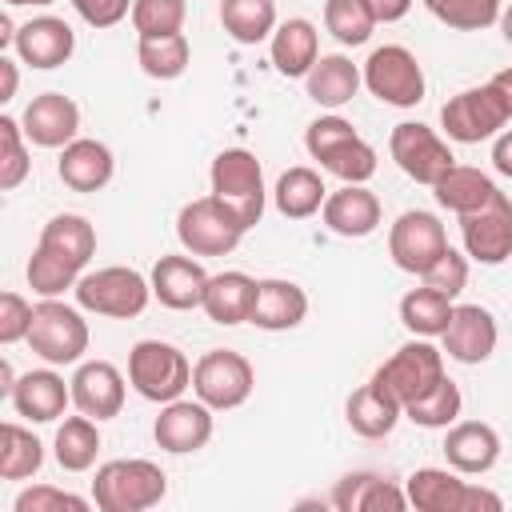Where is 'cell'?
I'll use <instances>...</instances> for the list:
<instances>
[{
    "label": "cell",
    "mask_w": 512,
    "mask_h": 512,
    "mask_svg": "<svg viewBox=\"0 0 512 512\" xmlns=\"http://www.w3.org/2000/svg\"><path fill=\"white\" fill-rule=\"evenodd\" d=\"M424 284L456 300V296L464 292V284H468V252H456V248L448 244V248L440 252V260L424 272Z\"/></svg>",
    "instance_id": "47"
},
{
    "label": "cell",
    "mask_w": 512,
    "mask_h": 512,
    "mask_svg": "<svg viewBox=\"0 0 512 512\" xmlns=\"http://www.w3.org/2000/svg\"><path fill=\"white\" fill-rule=\"evenodd\" d=\"M372 376H376L400 404H412V400H420L424 392H432V388L444 380V352H440L432 340L416 336V340L400 344Z\"/></svg>",
    "instance_id": "9"
},
{
    "label": "cell",
    "mask_w": 512,
    "mask_h": 512,
    "mask_svg": "<svg viewBox=\"0 0 512 512\" xmlns=\"http://www.w3.org/2000/svg\"><path fill=\"white\" fill-rule=\"evenodd\" d=\"M76 280H80V268L72 260H64V256H56V252L36 244L32 260H28V284H32L36 296H48V300L64 296L68 288H76Z\"/></svg>",
    "instance_id": "43"
},
{
    "label": "cell",
    "mask_w": 512,
    "mask_h": 512,
    "mask_svg": "<svg viewBox=\"0 0 512 512\" xmlns=\"http://www.w3.org/2000/svg\"><path fill=\"white\" fill-rule=\"evenodd\" d=\"M448 248V232L440 224L436 212H424V208H408L396 216V224L388 228V256L400 272H412V276H424L440 252Z\"/></svg>",
    "instance_id": "11"
},
{
    "label": "cell",
    "mask_w": 512,
    "mask_h": 512,
    "mask_svg": "<svg viewBox=\"0 0 512 512\" xmlns=\"http://www.w3.org/2000/svg\"><path fill=\"white\" fill-rule=\"evenodd\" d=\"M480 508H488V512H500V508H504V500H500L496 492L480 488V484H468V488H464V512H480Z\"/></svg>",
    "instance_id": "51"
},
{
    "label": "cell",
    "mask_w": 512,
    "mask_h": 512,
    "mask_svg": "<svg viewBox=\"0 0 512 512\" xmlns=\"http://www.w3.org/2000/svg\"><path fill=\"white\" fill-rule=\"evenodd\" d=\"M452 308H456L452 296H444V292L424 284V288H412V292L400 296V324L412 336L432 340V336H444V328L452 320Z\"/></svg>",
    "instance_id": "36"
},
{
    "label": "cell",
    "mask_w": 512,
    "mask_h": 512,
    "mask_svg": "<svg viewBox=\"0 0 512 512\" xmlns=\"http://www.w3.org/2000/svg\"><path fill=\"white\" fill-rule=\"evenodd\" d=\"M444 460L460 476H484L500 460V436L484 420H456L444 436Z\"/></svg>",
    "instance_id": "21"
},
{
    "label": "cell",
    "mask_w": 512,
    "mask_h": 512,
    "mask_svg": "<svg viewBox=\"0 0 512 512\" xmlns=\"http://www.w3.org/2000/svg\"><path fill=\"white\" fill-rule=\"evenodd\" d=\"M460 240L476 264H504L512 256V200L496 192L480 212L460 216Z\"/></svg>",
    "instance_id": "14"
},
{
    "label": "cell",
    "mask_w": 512,
    "mask_h": 512,
    "mask_svg": "<svg viewBox=\"0 0 512 512\" xmlns=\"http://www.w3.org/2000/svg\"><path fill=\"white\" fill-rule=\"evenodd\" d=\"M364 88L392 108H416L424 100V68L420 60L404 48V44H384L372 48V56L364 60Z\"/></svg>",
    "instance_id": "8"
},
{
    "label": "cell",
    "mask_w": 512,
    "mask_h": 512,
    "mask_svg": "<svg viewBox=\"0 0 512 512\" xmlns=\"http://www.w3.org/2000/svg\"><path fill=\"white\" fill-rule=\"evenodd\" d=\"M152 296L164 304V308H172V312H192V308H200L204 304V288H208V272H204V264L200 260H192V256H160L156 264H152Z\"/></svg>",
    "instance_id": "20"
},
{
    "label": "cell",
    "mask_w": 512,
    "mask_h": 512,
    "mask_svg": "<svg viewBox=\"0 0 512 512\" xmlns=\"http://www.w3.org/2000/svg\"><path fill=\"white\" fill-rule=\"evenodd\" d=\"M464 488L456 468H416L404 484L408 504L420 512H464Z\"/></svg>",
    "instance_id": "32"
},
{
    "label": "cell",
    "mask_w": 512,
    "mask_h": 512,
    "mask_svg": "<svg viewBox=\"0 0 512 512\" xmlns=\"http://www.w3.org/2000/svg\"><path fill=\"white\" fill-rule=\"evenodd\" d=\"M424 8L456 32H484L500 24V12H504L500 0H424Z\"/></svg>",
    "instance_id": "40"
},
{
    "label": "cell",
    "mask_w": 512,
    "mask_h": 512,
    "mask_svg": "<svg viewBox=\"0 0 512 512\" xmlns=\"http://www.w3.org/2000/svg\"><path fill=\"white\" fill-rule=\"evenodd\" d=\"M16 84H20L16 60H12V56H0V104H8V100L16 96Z\"/></svg>",
    "instance_id": "53"
},
{
    "label": "cell",
    "mask_w": 512,
    "mask_h": 512,
    "mask_svg": "<svg viewBox=\"0 0 512 512\" xmlns=\"http://www.w3.org/2000/svg\"><path fill=\"white\" fill-rule=\"evenodd\" d=\"M256 388V372L248 356L232 348H212L192 364V392L212 408V412H232L240 408Z\"/></svg>",
    "instance_id": "7"
},
{
    "label": "cell",
    "mask_w": 512,
    "mask_h": 512,
    "mask_svg": "<svg viewBox=\"0 0 512 512\" xmlns=\"http://www.w3.org/2000/svg\"><path fill=\"white\" fill-rule=\"evenodd\" d=\"M176 236H180L184 252H192V256H228V252H236L244 228H240V220L208 192V196H200V200H192V204L180 208V216H176Z\"/></svg>",
    "instance_id": "10"
},
{
    "label": "cell",
    "mask_w": 512,
    "mask_h": 512,
    "mask_svg": "<svg viewBox=\"0 0 512 512\" xmlns=\"http://www.w3.org/2000/svg\"><path fill=\"white\" fill-rule=\"evenodd\" d=\"M304 84H308V100H316L320 108H332L336 112V108H344L360 92L364 72L344 52H332V56H320L312 64V72L304 76Z\"/></svg>",
    "instance_id": "30"
},
{
    "label": "cell",
    "mask_w": 512,
    "mask_h": 512,
    "mask_svg": "<svg viewBox=\"0 0 512 512\" xmlns=\"http://www.w3.org/2000/svg\"><path fill=\"white\" fill-rule=\"evenodd\" d=\"M20 128H24L28 144H36V148H64L80 132V108L64 92H40L24 108Z\"/></svg>",
    "instance_id": "16"
},
{
    "label": "cell",
    "mask_w": 512,
    "mask_h": 512,
    "mask_svg": "<svg viewBox=\"0 0 512 512\" xmlns=\"http://www.w3.org/2000/svg\"><path fill=\"white\" fill-rule=\"evenodd\" d=\"M8 400H12L16 416H24L32 424H52L72 404V384H64V376L52 368H36V372H24L16 380Z\"/></svg>",
    "instance_id": "23"
},
{
    "label": "cell",
    "mask_w": 512,
    "mask_h": 512,
    "mask_svg": "<svg viewBox=\"0 0 512 512\" xmlns=\"http://www.w3.org/2000/svg\"><path fill=\"white\" fill-rule=\"evenodd\" d=\"M492 168L512 180V128H504L500 136H492Z\"/></svg>",
    "instance_id": "52"
},
{
    "label": "cell",
    "mask_w": 512,
    "mask_h": 512,
    "mask_svg": "<svg viewBox=\"0 0 512 512\" xmlns=\"http://www.w3.org/2000/svg\"><path fill=\"white\" fill-rule=\"evenodd\" d=\"M12 48L28 68H60L76 52V32L60 16H32L28 24L16 28Z\"/></svg>",
    "instance_id": "19"
},
{
    "label": "cell",
    "mask_w": 512,
    "mask_h": 512,
    "mask_svg": "<svg viewBox=\"0 0 512 512\" xmlns=\"http://www.w3.org/2000/svg\"><path fill=\"white\" fill-rule=\"evenodd\" d=\"M72 8L88 28H112L132 16V0H72Z\"/></svg>",
    "instance_id": "49"
},
{
    "label": "cell",
    "mask_w": 512,
    "mask_h": 512,
    "mask_svg": "<svg viewBox=\"0 0 512 512\" xmlns=\"http://www.w3.org/2000/svg\"><path fill=\"white\" fill-rule=\"evenodd\" d=\"M56 172H60V180H64L72 192H100V188L112 180L116 160H112V148H108V144L88 140V136H76L72 144L60 148Z\"/></svg>",
    "instance_id": "26"
},
{
    "label": "cell",
    "mask_w": 512,
    "mask_h": 512,
    "mask_svg": "<svg viewBox=\"0 0 512 512\" xmlns=\"http://www.w3.org/2000/svg\"><path fill=\"white\" fill-rule=\"evenodd\" d=\"M508 108L504 100L496 96L492 84H480V88H464L456 92L444 108H440V124L448 132V140L456 144H480V140H492L500 136V128L508 124Z\"/></svg>",
    "instance_id": "12"
},
{
    "label": "cell",
    "mask_w": 512,
    "mask_h": 512,
    "mask_svg": "<svg viewBox=\"0 0 512 512\" xmlns=\"http://www.w3.org/2000/svg\"><path fill=\"white\" fill-rule=\"evenodd\" d=\"M28 344L32 352L52 364V368H64V364H80V356L88 352V320L80 316V308L64 304V300H40L36 312H32V328H28Z\"/></svg>",
    "instance_id": "6"
},
{
    "label": "cell",
    "mask_w": 512,
    "mask_h": 512,
    "mask_svg": "<svg viewBox=\"0 0 512 512\" xmlns=\"http://www.w3.org/2000/svg\"><path fill=\"white\" fill-rule=\"evenodd\" d=\"M136 60H140L144 76H152V80H176V76H184L188 60H192V48H188V36H184V32L140 36Z\"/></svg>",
    "instance_id": "39"
},
{
    "label": "cell",
    "mask_w": 512,
    "mask_h": 512,
    "mask_svg": "<svg viewBox=\"0 0 512 512\" xmlns=\"http://www.w3.org/2000/svg\"><path fill=\"white\" fill-rule=\"evenodd\" d=\"M304 148L312 160H320L324 172H332L344 184H368L376 176V148L336 112L316 116L304 132Z\"/></svg>",
    "instance_id": "1"
},
{
    "label": "cell",
    "mask_w": 512,
    "mask_h": 512,
    "mask_svg": "<svg viewBox=\"0 0 512 512\" xmlns=\"http://www.w3.org/2000/svg\"><path fill=\"white\" fill-rule=\"evenodd\" d=\"M24 140H28V136H24L20 120L0 116V188H4V192L20 188L24 176H28V168H32V160H28V144H24Z\"/></svg>",
    "instance_id": "44"
},
{
    "label": "cell",
    "mask_w": 512,
    "mask_h": 512,
    "mask_svg": "<svg viewBox=\"0 0 512 512\" xmlns=\"http://www.w3.org/2000/svg\"><path fill=\"white\" fill-rule=\"evenodd\" d=\"M12 40H16V28H12V16H8V12H0V48H12Z\"/></svg>",
    "instance_id": "56"
},
{
    "label": "cell",
    "mask_w": 512,
    "mask_h": 512,
    "mask_svg": "<svg viewBox=\"0 0 512 512\" xmlns=\"http://www.w3.org/2000/svg\"><path fill=\"white\" fill-rule=\"evenodd\" d=\"M252 304H256V280L248 272H220L208 280L204 288V312L212 324H248L252 320Z\"/></svg>",
    "instance_id": "29"
},
{
    "label": "cell",
    "mask_w": 512,
    "mask_h": 512,
    "mask_svg": "<svg viewBox=\"0 0 512 512\" xmlns=\"http://www.w3.org/2000/svg\"><path fill=\"white\" fill-rule=\"evenodd\" d=\"M496 340H500V328L484 304H456L452 308V320L444 328V352L456 364H484L496 352Z\"/></svg>",
    "instance_id": "17"
},
{
    "label": "cell",
    "mask_w": 512,
    "mask_h": 512,
    "mask_svg": "<svg viewBox=\"0 0 512 512\" xmlns=\"http://www.w3.org/2000/svg\"><path fill=\"white\" fill-rule=\"evenodd\" d=\"M324 200H328V188H324L320 172H316V168H304V164L280 172V180H276V188H272V204H276V212L288 216V220H308V216H316V212L324 208Z\"/></svg>",
    "instance_id": "33"
},
{
    "label": "cell",
    "mask_w": 512,
    "mask_h": 512,
    "mask_svg": "<svg viewBox=\"0 0 512 512\" xmlns=\"http://www.w3.org/2000/svg\"><path fill=\"white\" fill-rule=\"evenodd\" d=\"M308 316V292L292 280H256V304H252V320L264 332H288L296 324H304Z\"/></svg>",
    "instance_id": "27"
},
{
    "label": "cell",
    "mask_w": 512,
    "mask_h": 512,
    "mask_svg": "<svg viewBox=\"0 0 512 512\" xmlns=\"http://www.w3.org/2000/svg\"><path fill=\"white\" fill-rule=\"evenodd\" d=\"M320 216H324L328 232L348 236V240H364L380 228V196L364 184H344V188L328 192Z\"/></svg>",
    "instance_id": "22"
},
{
    "label": "cell",
    "mask_w": 512,
    "mask_h": 512,
    "mask_svg": "<svg viewBox=\"0 0 512 512\" xmlns=\"http://www.w3.org/2000/svg\"><path fill=\"white\" fill-rule=\"evenodd\" d=\"M400 416H404V404H400L376 376H372L368 384H360V388L348 396V404H344L348 428H352L356 436H364V440L388 436V432L400 424Z\"/></svg>",
    "instance_id": "25"
},
{
    "label": "cell",
    "mask_w": 512,
    "mask_h": 512,
    "mask_svg": "<svg viewBox=\"0 0 512 512\" xmlns=\"http://www.w3.org/2000/svg\"><path fill=\"white\" fill-rule=\"evenodd\" d=\"M16 372H12V364L8 360H0V396H12V388H16Z\"/></svg>",
    "instance_id": "55"
},
{
    "label": "cell",
    "mask_w": 512,
    "mask_h": 512,
    "mask_svg": "<svg viewBox=\"0 0 512 512\" xmlns=\"http://www.w3.org/2000/svg\"><path fill=\"white\" fill-rule=\"evenodd\" d=\"M268 52H272V64L280 76L296 80V76H308L312 64L320 60V32L312 20L304 16H292L284 24H276L272 40H268Z\"/></svg>",
    "instance_id": "28"
},
{
    "label": "cell",
    "mask_w": 512,
    "mask_h": 512,
    "mask_svg": "<svg viewBox=\"0 0 512 512\" xmlns=\"http://www.w3.org/2000/svg\"><path fill=\"white\" fill-rule=\"evenodd\" d=\"M16 512H88V500L76 492H64L56 484H32L16 496Z\"/></svg>",
    "instance_id": "46"
},
{
    "label": "cell",
    "mask_w": 512,
    "mask_h": 512,
    "mask_svg": "<svg viewBox=\"0 0 512 512\" xmlns=\"http://www.w3.org/2000/svg\"><path fill=\"white\" fill-rule=\"evenodd\" d=\"M388 152H392L396 168H400L408 180L428 184V188L456 164L448 140L436 136V128H428V124H420V120H404V124H396L392 136H388Z\"/></svg>",
    "instance_id": "13"
},
{
    "label": "cell",
    "mask_w": 512,
    "mask_h": 512,
    "mask_svg": "<svg viewBox=\"0 0 512 512\" xmlns=\"http://www.w3.org/2000/svg\"><path fill=\"white\" fill-rule=\"evenodd\" d=\"M328 504L336 512H404L408 508V492L396 488L388 476L376 472H348L344 480H336Z\"/></svg>",
    "instance_id": "24"
},
{
    "label": "cell",
    "mask_w": 512,
    "mask_h": 512,
    "mask_svg": "<svg viewBox=\"0 0 512 512\" xmlns=\"http://www.w3.org/2000/svg\"><path fill=\"white\" fill-rule=\"evenodd\" d=\"M76 304L84 312H96V316H112V320H132L148 308L152 300V280L140 276L136 268H124V264H108V268H96V272H84L76 280Z\"/></svg>",
    "instance_id": "4"
},
{
    "label": "cell",
    "mask_w": 512,
    "mask_h": 512,
    "mask_svg": "<svg viewBox=\"0 0 512 512\" xmlns=\"http://www.w3.org/2000/svg\"><path fill=\"white\" fill-rule=\"evenodd\" d=\"M100 420L92 416H64V424L56 428V440H52V452H56V464L64 472H88L96 464V452H100Z\"/></svg>",
    "instance_id": "35"
},
{
    "label": "cell",
    "mask_w": 512,
    "mask_h": 512,
    "mask_svg": "<svg viewBox=\"0 0 512 512\" xmlns=\"http://www.w3.org/2000/svg\"><path fill=\"white\" fill-rule=\"evenodd\" d=\"M128 384L144 400L168 404V400H180L184 388H192V364L168 340H136L128 352Z\"/></svg>",
    "instance_id": "5"
},
{
    "label": "cell",
    "mask_w": 512,
    "mask_h": 512,
    "mask_svg": "<svg viewBox=\"0 0 512 512\" xmlns=\"http://www.w3.org/2000/svg\"><path fill=\"white\" fill-rule=\"evenodd\" d=\"M500 36H504V40L512 44V4H508V8L500 12Z\"/></svg>",
    "instance_id": "57"
},
{
    "label": "cell",
    "mask_w": 512,
    "mask_h": 512,
    "mask_svg": "<svg viewBox=\"0 0 512 512\" xmlns=\"http://www.w3.org/2000/svg\"><path fill=\"white\" fill-rule=\"evenodd\" d=\"M324 28L344 48H356V44H368L376 20H372L364 0H324Z\"/></svg>",
    "instance_id": "42"
},
{
    "label": "cell",
    "mask_w": 512,
    "mask_h": 512,
    "mask_svg": "<svg viewBox=\"0 0 512 512\" xmlns=\"http://www.w3.org/2000/svg\"><path fill=\"white\" fill-rule=\"evenodd\" d=\"M40 248H48V252L72 260V264L84 272L88 260L96 256V228H92L84 216H76V212H60V216H52V220L40 228Z\"/></svg>",
    "instance_id": "34"
},
{
    "label": "cell",
    "mask_w": 512,
    "mask_h": 512,
    "mask_svg": "<svg viewBox=\"0 0 512 512\" xmlns=\"http://www.w3.org/2000/svg\"><path fill=\"white\" fill-rule=\"evenodd\" d=\"M72 404L92 420H112L124 408V376L108 360H84L72 372Z\"/></svg>",
    "instance_id": "18"
},
{
    "label": "cell",
    "mask_w": 512,
    "mask_h": 512,
    "mask_svg": "<svg viewBox=\"0 0 512 512\" xmlns=\"http://www.w3.org/2000/svg\"><path fill=\"white\" fill-rule=\"evenodd\" d=\"M432 192H436V204H440V208H448V212H456V216H468V212H480L500 188H496V180H492L488 172H480V168H472V164H452V168L432 184Z\"/></svg>",
    "instance_id": "31"
},
{
    "label": "cell",
    "mask_w": 512,
    "mask_h": 512,
    "mask_svg": "<svg viewBox=\"0 0 512 512\" xmlns=\"http://www.w3.org/2000/svg\"><path fill=\"white\" fill-rule=\"evenodd\" d=\"M364 4H368L376 24H396V20H404L412 12V0H364Z\"/></svg>",
    "instance_id": "50"
},
{
    "label": "cell",
    "mask_w": 512,
    "mask_h": 512,
    "mask_svg": "<svg viewBox=\"0 0 512 512\" xmlns=\"http://www.w3.org/2000/svg\"><path fill=\"white\" fill-rule=\"evenodd\" d=\"M212 196L240 220V228H256L268 204V188H264V168L256 160V152L248 148H224L212 160Z\"/></svg>",
    "instance_id": "3"
},
{
    "label": "cell",
    "mask_w": 512,
    "mask_h": 512,
    "mask_svg": "<svg viewBox=\"0 0 512 512\" xmlns=\"http://www.w3.org/2000/svg\"><path fill=\"white\" fill-rule=\"evenodd\" d=\"M460 408H464V396H460L456 380L444 376L432 392H424L420 400L404 404V416H408L412 424H420V428H448V424H456Z\"/></svg>",
    "instance_id": "41"
},
{
    "label": "cell",
    "mask_w": 512,
    "mask_h": 512,
    "mask_svg": "<svg viewBox=\"0 0 512 512\" xmlns=\"http://www.w3.org/2000/svg\"><path fill=\"white\" fill-rule=\"evenodd\" d=\"M220 24L236 44H260L276 32V0H220Z\"/></svg>",
    "instance_id": "37"
},
{
    "label": "cell",
    "mask_w": 512,
    "mask_h": 512,
    "mask_svg": "<svg viewBox=\"0 0 512 512\" xmlns=\"http://www.w3.org/2000/svg\"><path fill=\"white\" fill-rule=\"evenodd\" d=\"M168 496V476L160 464L144 456L108 460L96 468L92 480V504L100 512H148Z\"/></svg>",
    "instance_id": "2"
},
{
    "label": "cell",
    "mask_w": 512,
    "mask_h": 512,
    "mask_svg": "<svg viewBox=\"0 0 512 512\" xmlns=\"http://www.w3.org/2000/svg\"><path fill=\"white\" fill-rule=\"evenodd\" d=\"M188 16V0H132V28L136 36H168L180 32Z\"/></svg>",
    "instance_id": "45"
},
{
    "label": "cell",
    "mask_w": 512,
    "mask_h": 512,
    "mask_svg": "<svg viewBox=\"0 0 512 512\" xmlns=\"http://www.w3.org/2000/svg\"><path fill=\"white\" fill-rule=\"evenodd\" d=\"M44 464V444L32 436V428L8 420L0 424V480H28Z\"/></svg>",
    "instance_id": "38"
},
{
    "label": "cell",
    "mask_w": 512,
    "mask_h": 512,
    "mask_svg": "<svg viewBox=\"0 0 512 512\" xmlns=\"http://www.w3.org/2000/svg\"><path fill=\"white\" fill-rule=\"evenodd\" d=\"M488 84L496 88V96L504 100V108H508V116H512V68H500V72H496Z\"/></svg>",
    "instance_id": "54"
},
{
    "label": "cell",
    "mask_w": 512,
    "mask_h": 512,
    "mask_svg": "<svg viewBox=\"0 0 512 512\" xmlns=\"http://www.w3.org/2000/svg\"><path fill=\"white\" fill-rule=\"evenodd\" d=\"M32 304L20 296V292H4L0 296V344H16V340H28V328H32Z\"/></svg>",
    "instance_id": "48"
},
{
    "label": "cell",
    "mask_w": 512,
    "mask_h": 512,
    "mask_svg": "<svg viewBox=\"0 0 512 512\" xmlns=\"http://www.w3.org/2000/svg\"><path fill=\"white\" fill-rule=\"evenodd\" d=\"M8 8H44V4H52V0H4Z\"/></svg>",
    "instance_id": "58"
},
{
    "label": "cell",
    "mask_w": 512,
    "mask_h": 512,
    "mask_svg": "<svg viewBox=\"0 0 512 512\" xmlns=\"http://www.w3.org/2000/svg\"><path fill=\"white\" fill-rule=\"evenodd\" d=\"M152 436L164 452L172 456H188V452H200L208 440H212V408L196 396V400H168L152 424Z\"/></svg>",
    "instance_id": "15"
}]
</instances>
